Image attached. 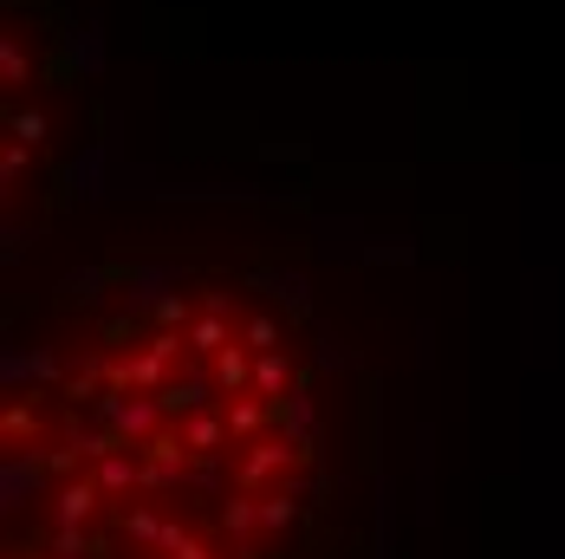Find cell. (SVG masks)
I'll return each instance as SVG.
<instances>
[{
	"label": "cell",
	"mask_w": 565,
	"mask_h": 559,
	"mask_svg": "<svg viewBox=\"0 0 565 559\" xmlns=\"http://www.w3.org/2000/svg\"><path fill=\"white\" fill-rule=\"evenodd\" d=\"M117 182H124V164H117V124H111L98 144H85V150L65 164V196H72V202H105Z\"/></svg>",
	"instance_id": "6da1fadb"
},
{
	"label": "cell",
	"mask_w": 565,
	"mask_h": 559,
	"mask_svg": "<svg viewBox=\"0 0 565 559\" xmlns=\"http://www.w3.org/2000/svg\"><path fill=\"white\" fill-rule=\"evenodd\" d=\"M182 280H189V267H175V261H143V267H124V306H130V319H157V306L170 299V293H182Z\"/></svg>",
	"instance_id": "7a4b0ae2"
},
{
	"label": "cell",
	"mask_w": 565,
	"mask_h": 559,
	"mask_svg": "<svg viewBox=\"0 0 565 559\" xmlns=\"http://www.w3.org/2000/svg\"><path fill=\"white\" fill-rule=\"evenodd\" d=\"M58 53H65V72H78L85 85H98L111 72V46H105V20H85L72 33H58Z\"/></svg>",
	"instance_id": "3957f363"
},
{
	"label": "cell",
	"mask_w": 565,
	"mask_h": 559,
	"mask_svg": "<svg viewBox=\"0 0 565 559\" xmlns=\"http://www.w3.org/2000/svg\"><path fill=\"white\" fill-rule=\"evenodd\" d=\"M247 286H267L292 319H312V280L299 267H260V274H247Z\"/></svg>",
	"instance_id": "277c9868"
},
{
	"label": "cell",
	"mask_w": 565,
	"mask_h": 559,
	"mask_svg": "<svg viewBox=\"0 0 565 559\" xmlns=\"http://www.w3.org/2000/svg\"><path fill=\"white\" fill-rule=\"evenodd\" d=\"M157 410H163V403H124V391L98 397V416L111 423L117 436H130V443H143V436L157 430Z\"/></svg>",
	"instance_id": "5b68a950"
},
{
	"label": "cell",
	"mask_w": 565,
	"mask_h": 559,
	"mask_svg": "<svg viewBox=\"0 0 565 559\" xmlns=\"http://www.w3.org/2000/svg\"><path fill=\"white\" fill-rule=\"evenodd\" d=\"M111 280H124V267H72V274L58 280V293H65L72 306H92V299H98Z\"/></svg>",
	"instance_id": "8992f818"
},
{
	"label": "cell",
	"mask_w": 565,
	"mask_h": 559,
	"mask_svg": "<svg viewBox=\"0 0 565 559\" xmlns=\"http://www.w3.org/2000/svg\"><path fill=\"white\" fill-rule=\"evenodd\" d=\"M215 384H222V391H254V351H247V345L215 351Z\"/></svg>",
	"instance_id": "52a82bcc"
},
{
	"label": "cell",
	"mask_w": 565,
	"mask_h": 559,
	"mask_svg": "<svg viewBox=\"0 0 565 559\" xmlns=\"http://www.w3.org/2000/svg\"><path fill=\"white\" fill-rule=\"evenodd\" d=\"M46 130H53V117L40 112V105H13V112H7V137H13V144H26V150H40V144H46Z\"/></svg>",
	"instance_id": "ba28073f"
},
{
	"label": "cell",
	"mask_w": 565,
	"mask_h": 559,
	"mask_svg": "<svg viewBox=\"0 0 565 559\" xmlns=\"http://www.w3.org/2000/svg\"><path fill=\"white\" fill-rule=\"evenodd\" d=\"M358 234H364L358 222H319V247H326V254H339V261H364V247H371V241H358Z\"/></svg>",
	"instance_id": "9c48e42d"
},
{
	"label": "cell",
	"mask_w": 565,
	"mask_h": 559,
	"mask_svg": "<svg viewBox=\"0 0 565 559\" xmlns=\"http://www.w3.org/2000/svg\"><path fill=\"white\" fill-rule=\"evenodd\" d=\"M157 403H163L170 416H195V410L209 403V384H202V378H175V384H170L163 397H157Z\"/></svg>",
	"instance_id": "30bf717a"
},
{
	"label": "cell",
	"mask_w": 565,
	"mask_h": 559,
	"mask_svg": "<svg viewBox=\"0 0 565 559\" xmlns=\"http://www.w3.org/2000/svg\"><path fill=\"white\" fill-rule=\"evenodd\" d=\"M280 338H286V326L274 319V313H260V319H247V326H241V345H247L254 358H260V351H286Z\"/></svg>",
	"instance_id": "8fae6325"
},
{
	"label": "cell",
	"mask_w": 565,
	"mask_h": 559,
	"mask_svg": "<svg viewBox=\"0 0 565 559\" xmlns=\"http://www.w3.org/2000/svg\"><path fill=\"white\" fill-rule=\"evenodd\" d=\"M416 261H423L416 241H371L364 247V267H416Z\"/></svg>",
	"instance_id": "7c38bea8"
},
{
	"label": "cell",
	"mask_w": 565,
	"mask_h": 559,
	"mask_svg": "<svg viewBox=\"0 0 565 559\" xmlns=\"http://www.w3.org/2000/svg\"><path fill=\"white\" fill-rule=\"evenodd\" d=\"M286 391V351H260L254 358V397H280Z\"/></svg>",
	"instance_id": "4fadbf2b"
},
{
	"label": "cell",
	"mask_w": 565,
	"mask_h": 559,
	"mask_svg": "<svg viewBox=\"0 0 565 559\" xmlns=\"http://www.w3.org/2000/svg\"><path fill=\"white\" fill-rule=\"evenodd\" d=\"M227 345H234V333H227L222 313H209V319L189 326V351H227Z\"/></svg>",
	"instance_id": "5bb4252c"
},
{
	"label": "cell",
	"mask_w": 565,
	"mask_h": 559,
	"mask_svg": "<svg viewBox=\"0 0 565 559\" xmlns=\"http://www.w3.org/2000/svg\"><path fill=\"white\" fill-rule=\"evenodd\" d=\"M33 371H40V351H20V345H0V384L13 391L20 378L33 384Z\"/></svg>",
	"instance_id": "9a60e30c"
},
{
	"label": "cell",
	"mask_w": 565,
	"mask_h": 559,
	"mask_svg": "<svg viewBox=\"0 0 565 559\" xmlns=\"http://www.w3.org/2000/svg\"><path fill=\"white\" fill-rule=\"evenodd\" d=\"M163 371H170V358H157V351H137V358H130V384H137V391H170V384H163Z\"/></svg>",
	"instance_id": "2e32d148"
},
{
	"label": "cell",
	"mask_w": 565,
	"mask_h": 559,
	"mask_svg": "<svg viewBox=\"0 0 565 559\" xmlns=\"http://www.w3.org/2000/svg\"><path fill=\"white\" fill-rule=\"evenodd\" d=\"M26 72H33V65H26V46L7 33V40H0V85H7V92H20V85H26Z\"/></svg>",
	"instance_id": "e0dca14e"
},
{
	"label": "cell",
	"mask_w": 565,
	"mask_h": 559,
	"mask_svg": "<svg viewBox=\"0 0 565 559\" xmlns=\"http://www.w3.org/2000/svg\"><path fill=\"white\" fill-rule=\"evenodd\" d=\"M280 423L292 430V436H312V397H306V391H292V397L280 403Z\"/></svg>",
	"instance_id": "ac0fdd59"
},
{
	"label": "cell",
	"mask_w": 565,
	"mask_h": 559,
	"mask_svg": "<svg viewBox=\"0 0 565 559\" xmlns=\"http://www.w3.org/2000/svg\"><path fill=\"white\" fill-rule=\"evenodd\" d=\"M222 430H227L222 416H189V430H182V443H189V449H215V443H222Z\"/></svg>",
	"instance_id": "d6986e66"
},
{
	"label": "cell",
	"mask_w": 565,
	"mask_h": 559,
	"mask_svg": "<svg viewBox=\"0 0 565 559\" xmlns=\"http://www.w3.org/2000/svg\"><path fill=\"white\" fill-rule=\"evenodd\" d=\"M189 326H195V319H189V299L170 293V299L157 306V333H189Z\"/></svg>",
	"instance_id": "ffe728a7"
},
{
	"label": "cell",
	"mask_w": 565,
	"mask_h": 559,
	"mask_svg": "<svg viewBox=\"0 0 565 559\" xmlns=\"http://www.w3.org/2000/svg\"><path fill=\"white\" fill-rule=\"evenodd\" d=\"M280 462H286V443H260L254 455H247V468H241V475H247V482H260V475H267V468H280Z\"/></svg>",
	"instance_id": "44dd1931"
},
{
	"label": "cell",
	"mask_w": 565,
	"mask_h": 559,
	"mask_svg": "<svg viewBox=\"0 0 565 559\" xmlns=\"http://www.w3.org/2000/svg\"><path fill=\"white\" fill-rule=\"evenodd\" d=\"M26 241H33V228L7 222V228H0V261H7V267H20V254H26Z\"/></svg>",
	"instance_id": "7402d4cb"
},
{
	"label": "cell",
	"mask_w": 565,
	"mask_h": 559,
	"mask_svg": "<svg viewBox=\"0 0 565 559\" xmlns=\"http://www.w3.org/2000/svg\"><path fill=\"white\" fill-rule=\"evenodd\" d=\"M20 495H33V462H7V507H20Z\"/></svg>",
	"instance_id": "603a6c76"
},
{
	"label": "cell",
	"mask_w": 565,
	"mask_h": 559,
	"mask_svg": "<svg viewBox=\"0 0 565 559\" xmlns=\"http://www.w3.org/2000/svg\"><path fill=\"white\" fill-rule=\"evenodd\" d=\"M92 502H98V495H92L85 482H78V488H65V495H58V520H85V514H92Z\"/></svg>",
	"instance_id": "cb8c5ba5"
},
{
	"label": "cell",
	"mask_w": 565,
	"mask_h": 559,
	"mask_svg": "<svg viewBox=\"0 0 565 559\" xmlns=\"http://www.w3.org/2000/svg\"><path fill=\"white\" fill-rule=\"evenodd\" d=\"M260 416H267V410L247 397V403H234V410H227V430H234V436H254V430H260Z\"/></svg>",
	"instance_id": "d4e9b609"
},
{
	"label": "cell",
	"mask_w": 565,
	"mask_h": 559,
	"mask_svg": "<svg viewBox=\"0 0 565 559\" xmlns=\"http://www.w3.org/2000/svg\"><path fill=\"white\" fill-rule=\"evenodd\" d=\"M26 157H33L26 144H7V150H0V189H13V182H20V169H26Z\"/></svg>",
	"instance_id": "484cf974"
},
{
	"label": "cell",
	"mask_w": 565,
	"mask_h": 559,
	"mask_svg": "<svg viewBox=\"0 0 565 559\" xmlns=\"http://www.w3.org/2000/svg\"><path fill=\"white\" fill-rule=\"evenodd\" d=\"M98 482H105V488H130V482H137V468H130L124 455H105V468H98Z\"/></svg>",
	"instance_id": "4316f807"
},
{
	"label": "cell",
	"mask_w": 565,
	"mask_h": 559,
	"mask_svg": "<svg viewBox=\"0 0 565 559\" xmlns=\"http://www.w3.org/2000/svg\"><path fill=\"white\" fill-rule=\"evenodd\" d=\"M319 371H351V351L339 338H319Z\"/></svg>",
	"instance_id": "83f0119b"
},
{
	"label": "cell",
	"mask_w": 565,
	"mask_h": 559,
	"mask_svg": "<svg viewBox=\"0 0 565 559\" xmlns=\"http://www.w3.org/2000/svg\"><path fill=\"white\" fill-rule=\"evenodd\" d=\"M416 358H423V365L436 358V326H416Z\"/></svg>",
	"instance_id": "f1b7e54d"
},
{
	"label": "cell",
	"mask_w": 565,
	"mask_h": 559,
	"mask_svg": "<svg viewBox=\"0 0 565 559\" xmlns=\"http://www.w3.org/2000/svg\"><path fill=\"white\" fill-rule=\"evenodd\" d=\"M20 430L33 436V410H7V436H20Z\"/></svg>",
	"instance_id": "f546056e"
},
{
	"label": "cell",
	"mask_w": 565,
	"mask_h": 559,
	"mask_svg": "<svg viewBox=\"0 0 565 559\" xmlns=\"http://www.w3.org/2000/svg\"><path fill=\"white\" fill-rule=\"evenodd\" d=\"M7 7H20V0H7Z\"/></svg>",
	"instance_id": "4dcf8cb0"
}]
</instances>
